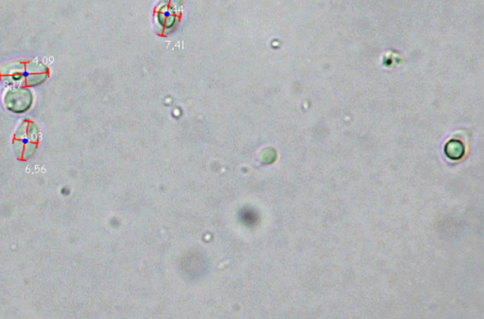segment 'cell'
Listing matches in <instances>:
<instances>
[{
    "instance_id": "1",
    "label": "cell",
    "mask_w": 484,
    "mask_h": 319,
    "mask_svg": "<svg viewBox=\"0 0 484 319\" xmlns=\"http://www.w3.org/2000/svg\"><path fill=\"white\" fill-rule=\"evenodd\" d=\"M3 81L14 87H33L45 83L49 70L46 65L34 61H17L0 71Z\"/></svg>"
},
{
    "instance_id": "2",
    "label": "cell",
    "mask_w": 484,
    "mask_h": 319,
    "mask_svg": "<svg viewBox=\"0 0 484 319\" xmlns=\"http://www.w3.org/2000/svg\"><path fill=\"white\" fill-rule=\"evenodd\" d=\"M14 153L19 160L26 161L37 150L39 143V129L30 121H24L18 126L14 140Z\"/></svg>"
},
{
    "instance_id": "3",
    "label": "cell",
    "mask_w": 484,
    "mask_h": 319,
    "mask_svg": "<svg viewBox=\"0 0 484 319\" xmlns=\"http://www.w3.org/2000/svg\"><path fill=\"white\" fill-rule=\"evenodd\" d=\"M32 101V93L27 87H13L9 89L4 96V104L6 108L16 114L28 111L31 107Z\"/></svg>"
},
{
    "instance_id": "4",
    "label": "cell",
    "mask_w": 484,
    "mask_h": 319,
    "mask_svg": "<svg viewBox=\"0 0 484 319\" xmlns=\"http://www.w3.org/2000/svg\"><path fill=\"white\" fill-rule=\"evenodd\" d=\"M176 24H177V16L176 15H170V16L166 17L165 27H164V30H163L165 32V34L169 33L173 28H175Z\"/></svg>"
}]
</instances>
